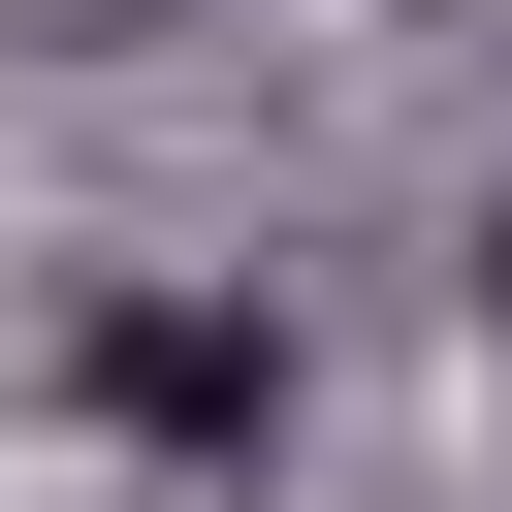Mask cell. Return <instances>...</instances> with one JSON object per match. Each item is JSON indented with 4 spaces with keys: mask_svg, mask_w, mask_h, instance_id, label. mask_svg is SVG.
<instances>
[{
    "mask_svg": "<svg viewBox=\"0 0 512 512\" xmlns=\"http://www.w3.org/2000/svg\"><path fill=\"white\" fill-rule=\"evenodd\" d=\"M96 416H128V448H192V480H256V448H288V352H256V320H160V288H128V320H96Z\"/></svg>",
    "mask_w": 512,
    "mask_h": 512,
    "instance_id": "6da1fadb",
    "label": "cell"
}]
</instances>
